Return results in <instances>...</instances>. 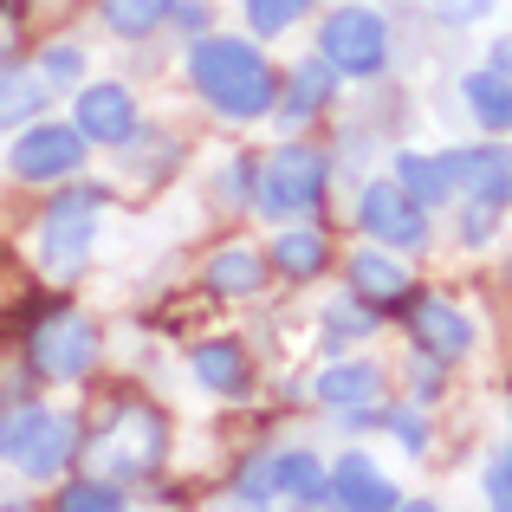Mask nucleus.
Returning a JSON list of instances; mask_svg holds the SVG:
<instances>
[{"label":"nucleus","mask_w":512,"mask_h":512,"mask_svg":"<svg viewBox=\"0 0 512 512\" xmlns=\"http://www.w3.org/2000/svg\"><path fill=\"white\" fill-rule=\"evenodd\" d=\"M188 72L221 117H266L279 104V78L266 72V59L247 39H195Z\"/></svg>","instance_id":"obj_1"},{"label":"nucleus","mask_w":512,"mask_h":512,"mask_svg":"<svg viewBox=\"0 0 512 512\" xmlns=\"http://www.w3.org/2000/svg\"><path fill=\"white\" fill-rule=\"evenodd\" d=\"M78 454V422L52 409L0 415V461H13L26 480H59V467Z\"/></svg>","instance_id":"obj_2"},{"label":"nucleus","mask_w":512,"mask_h":512,"mask_svg":"<svg viewBox=\"0 0 512 512\" xmlns=\"http://www.w3.org/2000/svg\"><path fill=\"white\" fill-rule=\"evenodd\" d=\"M98 214H104V188H65L59 201L39 221V266L52 279H72L91 260V240H98Z\"/></svg>","instance_id":"obj_3"},{"label":"nucleus","mask_w":512,"mask_h":512,"mask_svg":"<svg viewBox=\"0 0 512 512\" xmlns=\"http://www.w3.org/2000/svg\"><path fill=\"white\" fill-rule=\"evenodd\" d=\"M325 182H331L325 150H312V143H279V150L260 163L253 201H260L266 214H305V208L325 201Z\"/></svg>","instance_id":"obj_4"},{"label":"nucleus","mask_w":512,"mask_h":512,"mask_svg":"<svg viewBox=\"0 0 512 512\" xmlns=\"http://www.w3.org/2000/svg\"><path fill=\"white\" fill-rule=\"evenodd\" d=\"M26 350H33V370L52 376V383H78V376L98 363V325L72 305L59 312H39L33 331H26Z\"/></svg>","instance_id":"obj_5"},{"label":"nucleus","mask_w":512,"mask_h":512,"mask_svg":"<svg viewBox=\"0 0 512 512\" xmlns=\"http://www.w3.org/2000/svg\"><path fill=\"white\" fill-rule=\"evenodd\" d=\"M163 448H169V422L150 409V402H117L111 422H104V441H98L104 474H111V480L150 474V467L163 461Z\"/></svg>","instance_id":"obj_6"},{"label":"nucleus","mask_w":512,"mask_h":512,"mask_svg":"<svg viewBox=\"0 0 512 512\" xmlns=\"http://www.w3.org/2000/svg\"><path fill=\"white\" fill-rule=\"evenodd\" d=\"M318 52L331 59V72H350V78L383 72V59H389V26H383V13L338 7L325 20V33H318Z\"/></svg>","instance_id":"obj_7"},{"label":"nucleus","mask_w":512,"mask_h":512,"mask_svg":"<svg viewBox=\"0 0 512 512\" xmlns=\"http://www.w3.org/2000/svg\"><path fill=\"white\" fill-rule=\"evenodd\" d=\"M85 130L78 124H33V130H20L13 137V150H7V163L20 182H59V175H78V163H85Z\"/></svg>","instance_id":"obj_8"},{"label":"nucleus","mask_w":512,"mask_h":512,"mask_svg":"<svg viewBox=\"0 0 512 512\" xmlns=\"http://www.w3.org/2000/svg\"><path fill=\"white\" fill-rule=\"evenodd\" d=\"M357 221L370 240H383V247H422L428 240V208L409 195L402 182H370L357 195Z\"/></svg>","instance_id":"obj_9"},{"label":"nucleus","mask_w":512,"mask_h":512,"mask_svg":"<svg viewBox=\"0 0 512 512\" xmlns=\"http://www.w3.org/2000/svg\"><path fill=\"white\" fill-rule=\"evenodd\" d=\"M454 156V188H467L487 208L512 201V143H480V150H448Z\"/></svg>","instance_id":"obj_10"},{"label":"nucleus","mask_w":512,"mask_h":512,"mask_svg":"<svg viewBox=\"0 0 512 512\" xmlns=\"http://www.w3.org/2000/svg\"><path fill=\"white\" fill-rule=\"evenodd\" d=\"M78 130H85V143H130L137 137V98H130L124 85H91L85 98H78Z\"/></svg>","instance_id":"obj_11"},{"label":"nucleus","mask_w":512,"mask_h":512,"mask_svg":"<svg viewBox=\"0 0 512 512\" xmlns=\"http://www.w3.org/2000/svg\"><path fill=\"white\" fill-rule=\"evenodd\" d=\"M409 325H415V338H422V350L435 363H454V357H467V350H474V325H467L448 299H422L409 312Z\"/></svg>","instance_id":"obj_12"},{"label":"nucleus","mask_w":512,"mask_h":512,"mask_svg":"<svg viewBox=\"0 0 512 512\" xmlns=\"http://www.w3.org/2000/svg\"><path fill=\"white\" fill-rule=\"evenodd\" d=\"M350 292H357L363 305H402V299H409V273H402L389 253L363 247L357 260H350Z\"/></svg>","instance_id":"obj_13"},{"label":"nucleus","mask_w":512,"mask_h":512,"mask_svg":"<svg viewBox=\"0 0 512 512\" xmlns=\"http://www.w3.org/2000/svg\"><path fill=\"white\" fill-rule=\"evenodd\" d=\"M461 98H467V111L480 117V130H512V72H506V65L467 72L461 78Z\"/></svg>","instance_id":"obj_14"},{"label":"nucleus","mask_w":512,"mask_h":512,"mask_svg":"<svg viewBox=\"0 0 512 512\" xmlns=\"http://www.w3.org/2000/svg\"><path fill=\"white\" fill-rule=\"evenodd\" d=\"M331 500L338 506H357V512H383V506H396V487H389L383 474H376L363 454H344L338 461V474H331Z\"/></svg>","instance_id":"obj_15"},{"label":"nucleus","mask_w":512,"mask_h":512,"mask_svg":"<svg viewBox=\"0 0 512 512\" xmlns=\"http://www.w3.org/2000/svg\"><path fill=\"white\" fill-rule=\"evenodd\" d=\"M188 370H195V383L214 389V396H247V357H240V344H227V338L201 344L195 357H188Z\"/></svg>","instance_id":"obj_16"},{"label":"nucleus","mask_w":512,"mask_h":512,"mask_svg":"<svg viewBox=\"0 0 512 512\" xmlns=\"http://www.w3.org/2000/svg\"><path fill=\"white\" fill-rule=\"evenodd\" d=\"M312 389H318V402H331V409H370L376 389H383V376H376V363H331Z\"/></svg>","instance_id":"obj_17"},{"label":"nucleus","mask_w":512,"mask_h":512,"mask_svg":"<svg viewBox=\"0 0 512 512\" xmlns=\"http://www.w3.org/2000/svg\"><path fill=\"white\" fill-rule=\"evenodd\" d=\"M46 78L39 72H20V65H0V130H20L46 111Z\"/></svg>","instance_id":"obj_18"},{"label":"nucleus","mask_w":512,"mask_h":512,"mask_svg":"<svg viewBox=\"0 0 512 512\" xmlns=\"http://www.w3.org/2000/svg\"><path fill=\"white\" fill-rule=\"evenodd\" d=\"M273 487L299 506H325L331 500V474L312 461V454H273Z\"/></svg>","instance_id":"obj_19"},{"label":"nucleus","mask_w":512,"mask_h":512,"mask_svg":"<svg viewBox=\"0 0 512 512\" xmlns=\"http://www.w3.org/2000/svg\"><path fill=\"white\" fill-rule=\"evenodd\" d=\"M396 182L409 188L422 208H435V201L454 195V156H415V150H409V156L396 163Z\"/></svg>","instance_id":"obj_20"},{"label":"nucleus","mask_w":512,"mask_h":512,"mask_svg":"<svg viewBox=\"0 0 512 512\" xmlns=\"http://www.w3.org/2000/svg\"><path fill=\"white\" fill-rule=\"evenodd\" d=\"M208 279L214 292H227V299H247V292H260L266 286V260L260 253H247V247H227V253H214L208 260Z\"/></svg>","instance_id":"obj_21"},{"label":"nucleus","mask_w":512,"mask_h":512,"mask_svg":"<svg viewBox=\"0 0 512 512\" xmlns=\"http://www.w3.org/2000/svg\"><path fill=\"white\" fill-rule=\"evenodd\" d=\"M273 266L286 279H312L318 266H325V234H318V227H286V234L273 240Z\"/></svg>","instance_id":"obj_22"},{"label":"nucleus","mask_w":512,"mask_h":512,"mask_svg":"<svg viewBox=\"0 0 512 512\" xmlns=\"http://www.w3.org/2000/svg\"><path fill=\"white\" fill-rule=\"evenodd\" d=\"M331 91H338V78H331V59H305L299 72H292V91H286V117L299 124V117L325 111Z\"/></svg>","instance_id":"obj_23"},{"label":"nucleus","mask_w":512,"mask_h":512,"mask_svg":"<svg viewBox=\"0 0 512 512\" xmlns=\"http://www.w3.org/2000/svg\"><path fill=\"white\" fill-rule=\"evenodd\" d=\"M169 7L175 0H104V26L124 33V39H143V33H156V26L169 20Z\"/></svg>","instance_id":"obj_24"},{"label":"nucleus","mask_w":512,"mask_h":512,"mask_svg":"<svg viewBox=\"0 0 512 512\" xmlns=\"http://www.w3.org/2000/svg\"><path fill=\"white\" fill-rule=\"evenodd\" d=\"M59 506L65 512H117V506H124V493H117L111 480H72V487L59 493Z\"/></svg>","instance_id":"obj_25"},{"label":"nucleus","mask_w":512,"mask_h":512,"mask_svg":"<svg viewBox=\"0 0 512 512\" xmlns=\"http://www.w3.org/2000/svg\"><path fill=\"white\" fill-rule=\"evenodd\" d=\"M299 13H305V0H247V20L260 26V33H286Z\"/></svg>","instance_id":"obj_26"},{"label":"nucleus","mask_w":512,"mask_h":512,"mask_svg":"<svg viewBox=\"0 0 512 512\" xmlns=\"http://www.w3.org/2000/svg\"><path fill=\"white\" fill-rule=\"evenodd\" d=\"M234 500H240V506H266V500H279V487H273V461H253L247 474L234 480Z\"/></svg>","instance_id":"obj_27"},{"label":"nucleus","mask_w":512,"mask_h":512,"mask_svg":"<svg viewBox=\"0 0 512 512\" xmlns=\"http://www.w3.org/2000/svg\"><path fill=\"white\" fill-rule=\"evenodd\" d=\"M325 325H331V344H350V338H370V325H376V312L363 318L357 305H331L325 312Z\"/></svg>","instance_id":"obj_28"},{"label":"nucleus","mask_w":512,"mask_h":512,"mask_svg":"<svg viewBox=\"0 0 512 512\" xmlns=\"http://www.w3.org/2000/svg\"><path fill=\"white\" fill-rule=\"evenodd\" d=\"M78 46H46V59H39V78H46V85H72L78 78Z\"/></svg>","instance_id":"obj_29"},{"label":"nucleus","mask_w":512,"mask_h":512,"mask_svg":"<svg viewBox=\"0 0 512 512\" xmlns=\"http://www.w3.org/2000/svg\"><path fill=\"white\" fill-rule=\"evenodd\" d=\"M487 500L512 512V461H506V467H493V474H487Z\"/></svg>","instance_id":"obj_30"},{"label":"nucleus","mask_w":512,"mask_h":512,"mask_svg":"<svg viewBox=\"0 0 512 512\" xmlns=\"http://www.w3.org/2000/svg\"><path fill=\"white\" fill-rule=\"evenodd\" d=\"M487 214H493L487 201H480V208H467V214H461V234H467V247H480V240H487Z\"/></svg>","instance_id":"obj_31"},{"label":"nucleus","mask_w":512,"mask_h":512,"mask_svg":"<svg viewBox=\"0 0 512 512\" xmlns=\"http://www.w3.org/2000/svg\"><path fill=\"white\" fill-rule=\"evenodd\" d=\"M389 422H396L402 448H422V422H415V415H389Z\"/></svg>","instance_id":"obj_32"},{"label":"nucleus","mask_w":512,"mask_h":512,"mask_svg":"<svg viewBox=\"0 0 512 512\" xmlns=\"http://www.w3.org/2000/svg\"><path fill=\"white\" fill-rule=\"evenodd\" d=\"M7 46H13V26H0V65H7Z\"/></svg>","instance_id":"obj_33"}]
</instances>
